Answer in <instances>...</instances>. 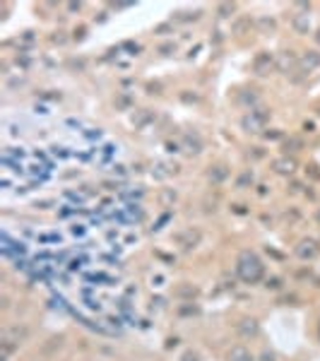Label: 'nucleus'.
<instances>
[{"label": "nucleus", "mask_w": 320, "mask_h": 361, "mask_svg": "<svg viewBox=\"0 0 320 361\" xmlns=\"http://www.w3.org/2000/svg\"><path fill=\"white\" fill-rule=\"evenodd\" d=\"M275 167H277L279 171H292V167H294V164H292V162H289V164H287V162H277Z\"/></svg>", "instance_id": "nucleus-6"}, {"label": "nucleus", "mask_w": 320, "mask_h": 361, "mask_svg": "<svg viewBox=\"0 0 320 361\" xmlns=\"http://www.w3.org/2000/svg\"><path fill=\"white\" fill-rule=\"evenodd\" d=\"M241 333H243V335H255V333H258L255 320H251V325H241Z\"/></svg>", "instance_id": "nucleus-5"}, {"label": "nucleus", "mask_w": 320, "mask_h": 361, "mask_svg": "<svg viewBox=\"0 0 320 361\" xmlns=\"http://www.w3.org/2000/svg\"><path fill=\"white\" fill-rule=\"evenodd\" d=\"M248 180H251V174H243V176H241V180H238V185H241V188H243V185H246V183H248Z\"/></svg>", "instance_id": "nucleus-7"}, {"label": "nucleus", "mask_w": 320, "mask_h": 361, "mask_svg": "<svg viewBox=\"0 0 320 361\" xmlns=\"http://www.w3.org/2000/svg\"><path fill=\"white\" fill-rule=\"evenodd\" d=\"M263 65H270V68H272V58L270 56H258L255 58V70H258L260 75H263Z\"/></svg>", "instance_id": "nucleus-4"}, {"label": "nucleus", "mask_w": 320, "mask_h": 361, "mask_svg": "<svg viewBox=\"0 0 320 361\" xmlns=\"http://www.w3.org/2000/svg\"><path fill=\"white\" fill-rule=\"evenodd\" d=\"M238 270H241L243 279H248V282H255V279L263 275V265H260V260H258L253 253H243V255H241Z\"/></svg>", "instance_id": "nucleus-1"}, {"label": "nucleus", "mask_w": 320, "mask_h": 361, "mask_svg": "<svg viewBox=\"0 0 320 361\" xmlns=\"http://www.w3.org/2000/svg\"><path fill=\"white\" fill-rule=\"evenodd\" d=\"M304 63H306L308 68H316V65H320V53H316V51H308V56L304 58Z\"/></svg>", "instance_id": "nucleus-3"}, {"label": "nucleus", "mask_w": 320, "mask_h": 361, "mask_svg": "<svg viewBox=\"0 0 320 361\" xmlns=\"http://www.w3.org/2000/svg\"><path fill=\"white\" fill-rule=\"evenodd\" d=\"M231 361H253V359H251V354H248L243 347H236L234 352H231Z\"/></svg>", "instance_id": "nucleus-2"}, {"label": "nucleus", "mask_w": 320, "mask_h": 361, "mask_svg": "<svg viewBox=\"0 0 320 361\" xmlns=\"http://www.w3.org/2000/svg\"><path fill=\"white\" fill-rule=\"evenodd\" d=\"M318 41H320V31H318Z\"/></svg>", "instance_id": "nucleus-8"}]
</instances>
